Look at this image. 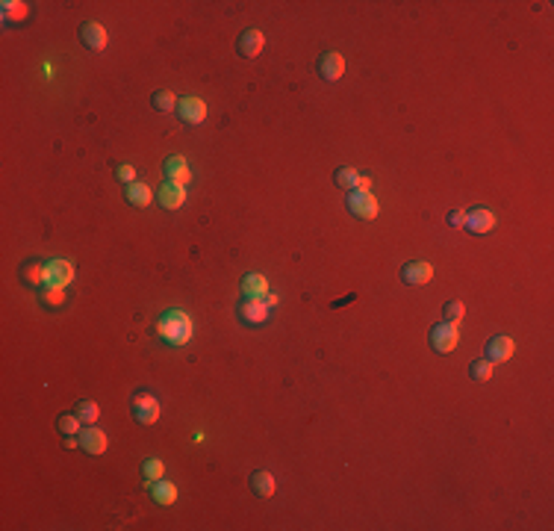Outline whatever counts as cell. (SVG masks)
Instances as JSON below:
<instances>
[{
	"label": "cell",
	"instance_id": "1",
	"mask_svg": "<svg viewBox=\"0 0 554 531\" xmlns=\"http://www.w3.org/2000/svg\"><path fill=\"white\" fill-rule=\"evenodd\" d=\"M156 334L169 342V346L180 348V346H186V342L192 340L195 325H192V319H189L186 310H165V313L160 316V322H156Z\"/></svg>",
	"mask_w": 554,
	"mask_h": 531
},
{
	"label": "cell",
	"instance_id": "2",
	"mask_svg": "<svg viewBox=\"0 0 554 531\" xmlns=\"http://www.w3.org/2000/svg\"><path fill=\"white\" fill-rule=\"evenodd\" d=\"M345 204H348V213L363 218V222H372V218H378V198L372 195V189H354L345 195Z\"/></svg>",
	"mask_w": 554,
	"mask_h": 531
},
{
	"label": "cell",
	"instance_id": "3",
	"mask_svg": "<svg viewBox=\"0 0 554 531\" xmlns=\"http://www.w3.org/2000/svg\"><path fill=\"white\" fill-rule=\"evenodd\" d=\"M457 340H460V334H457V325H451V322H436V325L431 328V346H434V351H440V354L454 351L457 348Z\"/></svg>",
	"mask_w": 554,
	"mask_h": 531
},
{
	"label": "cell",
	"instance_id": "4",
	"mask_svg": "<svg viewBox=\"0 0 554 531\" xmlns=\"http://www.w3.org/2000/svg\"><path fill=\"white\" fill-rule=\"evenodd\" d=\"M71 280H74V266H71L68 260H50L45 266V287L65 289Z\"/></svg>",
	"mask_w": 554,
	"mask_h": 531
},
{
	"label": "cell",
	"instance_id": "5",
	"mask_svg": "<svg viewBox=\"0 0 554 531\" xmlns=\"http://www.w3.org/2000/svg\"><path fill=\"white\" fill-rule=\"evenodd\" d=\"M271 307L266 304V298H242V304H239V319L245 322V325H263L268 319Z\"/></svg>",
	"mask_w": 554,
	"mask_h": 531
},
{
	"label": "cell",
	"instance_id": "6",
	"mask_svg": "<svg viewBox=\"0 0 554 531\" xmlns=\"http://www.w3.org/2000/svg\"><path fill=\"white\" fill-rule=\"evenodd\" d=\"M133 416H136V422H142V425H153L160 419V402L148 393L133 395Z\"/></svg>",
	"mask_w": 554,
	"mask_h": 531
},
{
	"label": "cell",
	"instance_id": "7",
	"mask_svg": "<svg viewBox=\"0 0 554 531\" xmlns=\"http://www.w3.org/2000/svg\"><path fill=\"white\" fill-rule=\"evenodd\" d=\"M263 45H266L263 30L248 27L245 33L239 36V45H236V50H239V56H242V59H257L259 54H263Z\"/></svg>",
	"mask_w": 554,
	"mask_h": 531
},
{
	"label": "cell",
	"instance_id": "8",
	"mask_svg": "<svg viewBox=\"0 0 554 531\" xmlns=\"http://www.w3.org/2000/svg\"><path fill=\"white\" fill-rule=\"evenodd\" d=\"M431 278H434V266L425 263V260H413V263H407L401 269V280H404L407 287H422Z\"/></svg>",
	"mask_w": 554,
	"mask_h": 531
},
{
	"label": "cell",
	"instance_id": "9",
	"mask_svg": "<svg viewBox=\"0 0 554 531\" xmlns=\"http://www.w3.org/2000/svg\"><path fill=\"white\" fill-rule=\"evenodd\" d=\"M513 351H516V346H513V340L510 337H504V334H498V337H493L487 342V360L493 363H504V360H510L513 357Z\"/></svg>",
	"mask_w": 554,
	"mask_h": 531
},
{
	"label": "cell",
	"instance_id": "10",
	"mask_svg": "<svg viewBox=\"0 0 554 531\" xmlns=\"http://www.w3.org/2000/svg\"><path fill=\"white\" fill-rule=\"evenodd\" d=\"M466 227L472 233H489L496 227V213L487 210V207H475V210L466 213Z\"/></svg>",
	"mask_w": 554,
	"mask_h": 531
},
{
	"label": "cell",
	"instance_id": "11",
	"mask_svg": "<svg viewBox=\"0 0 554 531\" xmlns=\"http://www.w3.org/2000/svg\"><path fill=\"white\" fill-rule=\"evenodd\" d=\"M319 74L325 77V80H330V83H337V80L345 74V56L337 54V50H328V54H321V59H319Z\"/></svg>",
	"mask_w": 554,
	"mask_h": 531
},
{
	"label": "cell",
	"instance_id": "12",
	"mask_svg": "<svg viewBox=\"0 0 554 531\" xmlns=\"http://www.w3.org/2000/svg\"><path fill=\"white\" fill-rule=\"evenodd\" d=\"M80 41L89 50H103L107 48V30H103L98 21H86V24L80 27Z\"/></svg>",
	"mask_w": 554,
	"mask_h": 531
},
{
	"label": "cell",
	"instance_id": "13",
	"mask_svg": "<svg viewBox=\"0 0 554 531\" xmlns=\"http://www.w3.org/2000/svg\"><path fill=\"white\" fill-rule=\"evenodd\" d=\"M177 110H180V118L186 124H201L206 118V103L201 98H195V95L183 98L180 103H177Z\"/></svg>",
	"mask_w": 554,
	"mask_h": 531
},
{
	"label": "cell",
	"instance_id": "14",
	"mask_svg": "<svg viewBox=\"0 0 554 531\" xmlns=\"http://www.w3.org/2000/svg\"><path fill=\"white\" fill-rule=\"evenodd\" d=\"M80 449L89 452V455H103L107 452V434H103L100 428H83L80 431Z\"/></svg>",
	"mask_w": 554,
	"mask_h": 531
},
{
	"label": "cell",
	"instance_id": "15",
	"mask_svg": "<svg viewBox=\"0 0 554 531\" xmlns=\"http://www.w3.org/2000/svg\"><path fill=\"white\" fill-rule=\"evenodd\" d=\"M162 171L169 174L171 183H180V186H186L192 180V169H189V163H186L183 157H169L165 165H162Z\"/></svg>",
	"mask_w": 554,
	"mask_h": 531
},
{
	"label": "cell",
	"instance_id": "16",
	"mask_svg": "<svg viewBox=\"0 0 554 531\" xmlns=\"http://www.w3.org/2000/svg\"><path fill=\"white\" fill-rule=\"evenodd\" d=\"M183 201H186V186L171 183V180L160 186V204L165 210H177V207H183Z\"/></svg>",
	"mask_w": 554,
	"mask_h": 531
},
{
	"label": "cell",
	"instance_id": "17",
	"mask_svg": "<svg viewBox=\"0 0 554 531\" xmlns=\"http://www.w3.org/2000/svg\"><path fill=\"white\" fill-rule=\"evenodd\" d=\"M248 484H251V490H254V496H259V499L275 496V475L266 472V470H259V472L251 475Z\"/></svg>",
	"mask_w": 554,
	"mask_h": 531
},
{
	"label": "cell",
	"instance_id": "18",
	"mask_svg": "<svg viewBox=\"0 0 554 531\" xmlns=\"http://www.w3.org/2000/svg\"><path fill=\"white\" fill-rule=\"evenodd\" d=\"M242 293H245L248 298H263V295L268 293V280H266L263 275L251 272V275L242 278Z\"/></svg>",
	"mask_w": 554,
	"mask_h": 531
},
{
	"label": "cell",
	"instance_id": "19",
	"mask_svg": "<svg viewBox=\"0 0 554 531\" xmlns=\"http://www.w3.org/2000/svg\"><path fill=\"white\" fill-rule=\"evenodd\" d=\"M151 496H153L160 505H174V502H177V487H174L171 481H162V478H160V481L151 484Z\"/></svg>",
	"mask_w": 554,
	"mask_h": 531
},
{
	"label": "cell",
	"instance_id": "20",
	"mask_svg": "<svg viewBox=\"0 0 554 531\" xmlns=\"http://www.w3.org/2000/svg\"><path fill=\"white\" fill-rule=\"evenodd\" d=\"M151 186L148 183H139V180H136V183H130L127 186V201L133 204V207H148L151 204Z\"/></svg>",
	"mask_w": 554,
	"mask_h": 531
},
{
	"label": "cell",
	"instance_id": "21",
	"mask_svg": "<svg viewBox=\"0 0 554 531\" xmlns=\"http://www.w3.org/2000/svg\"><path fill=\"white\" fill-rule=\"evenodd\" d=\"M360 177H363V174H357L354 169H337V174H333V180H337L339 189H345V192H354V189H360Z\"/></svg>",
	"mask_w": 554,
	"mask_h": 531
},
{
	"label": "cell",
	"instance_id": "22",
	"mask_svg": "<svg viewBox=\"0 0 554 531\" xmlns=\"http://www.w3.org/2000/svg\"><path fill=\"white\" fill-rule=\"evenodd\" d=\"M45 266L47 263H27L24 272H21V278H24L30 287H39L41 289V287H45Z\"/></svg>",
	"mask_w": 554,
	"mask_h": 531
},
{
	"label": "cell",
	"instance_id": "23",
	"mask_svg": "<svg viewBox=\"0 0 554 531\" xmlns=\"http://www.w3.org/2000/svg\"><path fill=\"white\" fill-rule=\"evenodd\" d=\"M469 378L478 381V384H487L493 378V363L489 360H472L469 363Z\"/></svg>",
	"mask_w": 554,
	"mask_h": 531
},
{
	"label": "cell",
	"instance_id": "24",
	"mask_svg": "<svg viewBox=\"0 0 554 531\" xmlns=\"http://www.w3.org/2000/svg\"><path fill=\"white\" fill-rule=\"evenodd\" d=\"M463 313H466L463 301H448V304L443 307V322H451V325H457V322L463 319Z\"/></svg>",
	"mask_w": 554,
	"mask_h": 531
},
{
	"label": "cell",
	"instance_id": "25",
	"mask_svg": "<svg viewBox=\"0 0 554 531\" xmlns=\"http://www.w3.org/2000/svg\"><path fill=\"white\" fill-rule=\"evenodd\" d=\"M162 472H165V464L160 461V457H151V461H145V464H142V475H145V478H151V481H160Z\"/></svg>",
	"mask_w": 554,
	"mask_h": 531
},
{
	"label": "cell",
	"instance_id": "26",
	"mask_svg": "<svg viewBox=\"0 0 554 531\" xmlns=\"http://www.w3.org/2000/svg\"><path fill=\"white\" fill-rule=\"evenodd\" d=\"M39 295H41V301H45L47 307H56V304H62V301H65V289H56V287H41V289H39Z\"/></svg>",
	"mask_w": 554,
	"mask_h": 531
},
{
	"label": "cell",
	"instance_id": "27",
	"mask_svg": "<svg viewBox=\"0 0 554 531\" xmlns=\"http://www.w3.org/2000/svg\"><path fill=\"white\" fill-rule=\"evenodd\" d=\"M77 416H80V422H86V425H92L100 416V410H98V404L95 402H80L77 404Z\"/></svg>",
	"mask_w": 554,
	"mask_h": 531
},
{
	"label": "cell",
	"instance_id": "28",
	"mask_svg": "<svg viewBox=\"0 0 554 531\" xmlns=\"http://www.w3.org/2000/svg\"><path fill=\"white\" fill-rule=\"evenodd\" d=\"M56 425H59V431L65 434V437H68V434H80V431H83V428H80V416H77V413H74V416H71V413H62Z\"/></svg>",
	"mask_w": 554,
	"mask_h": 531
},
{
	"label": "cell",
	"instance_id": "29",
	"mask_svg": "<svg viewBox=\"0 0 554 531\" xmlns=\"http://www.w3.org/2000/svg\"><path fill=\"white\" fill-rule=\"evenodd\" d=\"M153 101V110H160V112H169V110H174V95L171 92H156V95L151 98Z\"/></svg>",
	"mask_w": 554,
	"mask_h": 531
},
{
	"label": "cell",
	"instance_id": "30",
	"mask_svg": "<svg viewBox=\"0 0 554 531\" xmlns=\"http://www.w3.org/2000/svg\"><path fill=\"white\" fill-rule=\"evenodd\" d=\"M3 18H6V21H21V18H27V3H3Z\"/></svg>",
	"mask_w": 554,
	"mask_h": 531
},
{
	"label": "cell",
	"instance_id": "31",
	"mask_svg": "<svg viewBox=\"0 0 554 531\" xmlns=\"http://www.w3.org/2000/svg\"><path fill=\"white\" fill-rule=\"evenodd\" d=\"M115 174H118L124 183H136V169H133V165H127V163L118 165V171H115Z\"/></svg>",
	"mask_w": 554,
	"mask_h": 531
},
{
	"label": "cell",
	"instance_id": "32",
	"mask_svg": "<svg viewBox=\"0 0 554 531\" xmlns=\"http://www.w3.org/2000/svg\"><path fill=\"white\" fill-rule=\"evenodd\" d=\"M448 225H451V227H463L466 225V213L463 210H451V213H448Z\"/></svg>",
	"mask_w": 554,
	"mask_h": 531
}]
</instances>
